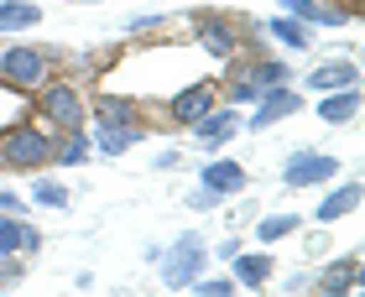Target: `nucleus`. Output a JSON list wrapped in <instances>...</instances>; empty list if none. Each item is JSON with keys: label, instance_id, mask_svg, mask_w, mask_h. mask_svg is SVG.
<instances>
[{"label": "nucleus", "instance_id": "obj_26", "mask_svg": "<svg viewBox=\"0 0 365 297\" xmlns=\"http://www.w3.org/2000/svg\"><path fill=\"white\" fill-rule=\"evenodd\" d=\"M261 89H272V84H282V78H287V63H261V68L251 73Z\"/></svg>", "mask_w": 365, "mask_h": 297}, {"label": "nucleus", "instance_id": "obj_22", "mask_svg": "<svg viewBox=\"0 0 365 297\" xmlns=\"http://www.w3.org/2000/svg\"><path fill=\"white\" fill-rule=\"evenodd\" d=\"M31 198H37V204H47V209H63V204H68V188H63V183H53V177H37Z\"/></svg>", "mask_w": 365, "mask_h": 297}, {"label": "nucleus", "instance_id": "obj_19", "mask_svg": "<svg viewBox=\"0 0 365 297\" xmlns=\"http://www.w3.org/2000/svg\"><path fill=\"white\" fill-rule=\"evenodd\" d=\"M99 120H105V125H130V120H136V105H130V99H115V94H99Z\"/></svg>", "mask_w": 365, "mask_h": 297}, {"label": "nucleus", "instance_id": "obj_8", "mask_svg": "<svg viewBox=\"0 0 365 297\" xmlns=\"http://www.w3.org/2000/svg\"><path fill=\"white\" fill-rule=\"evenodd\" d=\"M204 110H214V89L209 84H188V89L173 99V120H182V125H193Z\"/></svg>", "mask_w": 365, "mask_h": 297}, {"label": "nucleus", "instance_id": "obj_24", "mask_svg": "<svg viewBox=\"0 0 365 297\" xmlns=\"http://www.w3.org/2000/svg\"><path fill=\"white\" fill-rule=\"evenodd\" d=\"M297 219L292 214H272V219H261V240H282V235H292Z\"/></svg>", "mask_w": 365, "mask_h": 297}, {"label": "nucleus", "instance_id": "obj_17", "mask_svg": "<svg viewBox=\"0 0 365 297\" xmlns=\"http://www.w3.org/2000/svg\"><path fill=\"white\" fill-rule=\"evenodd\" d=\"M204 47L214 58H230V53H235V31H230L220 16H204Z\"/></svg>", "mask_w": 365, "mask_h": 297}, {"label": "nucleus", "instance_id": "obj_2", "mask_svg": "<svg viewBox=\"0 0 365 297\" xmlns=\"http://www.w3.org/2000/svg\"><path fill=\"white\" fill-rule=\"evenodd\" d=\"M198 266H204V235H182L173 245V256L162 261V282L168 287H188Z\"/></svg>", "mask_w": 365, "mask_h": 297}, {"label": "nucleus", "instance_id": "obj_18", "mask_svg": "<svg viewBox=\"0 0 365 297\" xmlns=\"http://www.w3.org/2000/svg\"><path fill=\"white\" fill-rule=\"evenodd\" d=\"M324 292H360V266H355V261L329 266V271H324Z\"/></svg>", "mask_w": 365, "mask_h": 297}, {"label": "nucleus", "instance_id": "obj_16", "mask_svg": "<svg viewBox=\"0 0 365 297\" xmlns=\"http://www.w3.org/2000/svg\"><path fill=\"white\" fill-rule=\"evenodd\" d=\"M297 21H329V26H339V21H350V11H334V6H313V0H282Z\"/></svg>", "mask_w": 365, "mask_h": 297}, {"label": "nucleus", "instance_id": "obj_5", "mask_svg": "<svg viewBox=\"0 0 365 297\" xmlns=\"http://www.w3.org/2000/svg\"><path fill=\"white\" fill-rule=\"evenodd\" d=\"M0 73L11 78V84H42L47 78V58L31 53V47H11V53H0Z\"/></svg>", "mask_w": 365, "mask_h": 297}, {"label": "nucleus", "instance_id": "obj_10", "mask_svg": "<svg viewBox=\"0 0 365 297\" xmlns=\"http://www.w3.org/2000/svg\"><path fill=\"white\" fill-rule=\"evenodd\" d=\"M355 110H360V94H355V89H329V94L319 99L324 125H344V120H355Z\"/></svg>", "mask_w": 365, "mask_h": 297}, {"label": "nucleus", "instance_id": "obj_23", "mask_svg": "<svg viewBox=\"0 0 365 297\" xmlns=\"http://www.w3.org/2000/svg\"><path fill=\"white\" fill-rule=\"evenodd\" d=\"M84 157H89V141H84V130H68V141H63L58 162H63V167H78Z\"/></svg>", "mask_w": 365, "mask_h": 297}, {"label": "nucleus", "instance_id": "obj_25", "mask_svg": "<svg viewBox=\"0 0 365 297\" xmlns=\"http://www.w3.org/2000/svg\"><path fill=\"white\" fill-rule=\"evenodd\" d=\"M193 292H204V297H230V292H235V282H230V276H209V282L198 276Z\"/></svg>", "mask_w": 365, "mask_h": 297}, {"label": "nucleus", "instance_id": "obj_1", "mask_svg": "<svg viewBox=\"0 0 365 297\" xmlns=\"http://www.w3.org/2000/svg\"><path fill=\"white\" fill-rule=\"evenodd\" d=\"M0 162H11L16 172H37L42 162H53V141H47L37 125H16L11 136L0 141Z\"/></svg>", "mask_w": 365, "mask_h": 297}, {"label": "nucleus", "instance_id": "obj_7", "mask_svg": "<svg viewBox=\"0 0 365 297\" xmlns=\"http://www.w3.org/2000/svg\"><path fill=\"white\" fill-rule=\"evenodd\" d=\"M204 188L214 193V198H225V193H240L245 188V167L240 162H204Z\"/></svg>", "mask_w": 365, "mask_h": 297}, {"label": "nucleus", "instance_id": "obj_27", "mask_svg": "<svg viewBox=\"0 0 365 297\" xmlns=\"http://www.w3.org/2000/svg\"><path fill=\"white\" fill-rule=\"evenodd\" d=\"M230 99H235V105H251V99H261V84L256 78H240V84L230 89Z\"/></svg>", "mask_w": 365, "mask_h": 297}, {"label": "nucleus", "instance_id": "obj_15", "mask_svg": "<svg viewBox=\"0 0 365 297\" xmlns=\"http://www.w3.org/2000/svg\"><path fill=\"white\" fill-rule=\"evenodd\" d=\"M230 261H235V282H245V287H261L272 276V256H240L235 251Z\"/></svg>", "mask_w": 365, "mask_h": 297}, {"label": "nucleus", "instance_id": "obj_28", "mask_svg": "<svg viewBox=\"0 0 365 297\" xmlns=\"http://www.w3.org/2000/svg\"><path fill=\"white\" fill-rule=\"evenodd\" d=\"M26 204H21V198H16V193H0V214H21Z\"/></svg>", "mask_w": 365, "mask_h": 297}, {"label": "nucleus", "instance_id": "obj_14", "mask_svg": "<svg viewBox=\"0 0 365 297\" xmlns=\"http://www.w3.org/2000/svg\"><path fill=\"white\" fill-rule=\"evenodd\" d=\"M193 130H198V141H209V146H220V141H230V130H235V115H214V110H204L193 120Z\"/></svg>", "mask_w": 365, "mask_h": 297}, {"label": "nucleus", "instance_id": "obj_21", "mask_svg": "<svg viewBox=\"0 0 365 297\" xmlns=\"http://www.w3.org/2000/svg\"><path fill=\"white\" fill-rule=\"evenodd\" d=\"M272 37L287 42V47H308V26H303V21H287V16H277V21H272Z\"/></svg>", "mask_w": 365, "mask_h": 297}, {"label": "nucleus", "instance_id": "obj_4", "mask_svg": "<svg viewBox=\"0 0 365 297\" xmlns=\"http://www.w3.org/2000/svg\"><path fill=\"white\" fill-rule=\"evenodd\" d=\"M42 115H47L53 125H63V130H78V120H84L78 89H68V84H47V89H42Z\"/></svg>", "mask_w": 365, "mask_h": 297}, {"label": "nucleus", "instance_id": "obj_13", "mask_svg": "<svg viewBox=\"0 0 365 297\" xmlns=\"http://www.w3.org/2000/svg\"><path fill=\"white\" fill-rule=\"evenodd\" d=\"M42 11L31 0H0V31H21V26H37Z\"/></svg>", "mask_w": 365, "mask_h": 297}, {"label": "nucleus", "instance_id": "obj_20", "mask_svg": "<svg viewBox=\"0 0 365 297\" xmlns=\"http://www.w3.org/2000/svg\"><path fill=\"white\" fill-rule=\"evenodd\" d=\"M136 136H141L136 125H99V146L105 152H125V146H136Z\"/></svg>", "mask_w": 365, "mask_h": 297}, {"label": "nucleus", "instance_id": "obj_3", "mask_svg": "<svg viewBox=\"0 0 365 297\" xmlns=\"http://www.w3.org/2000/svg\"><path fill=\"white\" fill-rule=\"evenodd\" d=\"M334 172H339L334 157H324V152H297L287 167H282V183H287V188H308V183H329Z\"/></svg>", "mask_w": 365, "mask_h": 297}, {"label": "nucleus", "instance_id": "obj_9", "mask_svg": "<svg viewBox=\"0 0 365 297\" xmlns=\"http://www.w3.org/2000/svg\"><path fill=\"white\" fill-rule=\"evenodd\" d=\"M37 245H42V235L31 224H21L16 214L0 224V256H26V251H37Z\"/></svg>", "mask_w": 365, "mask_h": 297}, {"label": "nucleus", "instance_id": "obj_6", "mask_svg": "<svg viewBox=\"0 0 365 297\" xmlns=\"http://www.w3.org/2000/svg\"><path fill=\"white\" fill-rule=\"evenodd\" d=\"M297 105H303V99H297L292 89H261V110L251 115V130H261V125H272V120H282V115H297Z\"/></svg>", "mask_w": 365, "mask_h": 297}, {"label": "nucleus", "instance_id": "obj_11", "mask_svg": "<svg viewBox=\"0 0 365 297\" xmlns=\"http://www.w3.org/2000/svg\"><path fill=\"white\" fill-rule=\"evenodd\" d=\"M355 209H360V183H344V188H334L319 209H313V219L329 224V219H344V214H355Z\"/></svg>", "mask_w": 365, "mask_h": 297}, {"label": "nucleus", "instance_id": "obj_12", "mask_svg": "<svg viewBox=\"0 0 365 297\" xmlns=\"http://www.w3.org/2000/svg\"><path fill=\"white\" fill-rule=\"evenodd\" d=\"M308 84L324 89V94H329V89H355V84H360V68H355V63H324V68L308 73Z\"/></svg>", "mask_w": 365, "mask_h": 297}]
</instances>
